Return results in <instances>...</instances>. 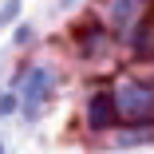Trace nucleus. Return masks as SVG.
I'll return each instance as SVG.
<instances>
[{
    "label": "nucleus",
    "instance_id": "nucleus-1",
    "mask_svg": "<svg viewBox=\"0 0 154 154\" xmlns=\"http://www.w3.org/2000/svg\"><path fill=\"white\" fill-rule=\"evenodd\" d=\"M48 87H51V75H48V71H32V79H28V103H32V111H36V103L44 99Z\"/></svg>",
    "mask_w": 154,
    "mask_h": 154
},
{
    "label": "nucleus",
    "instance_id": "nucleus-2",
    "mask_svg": "<svg viewBox=\"0 0 154 154\" xmlns=\"http://www.w3.org/2000/svg\"><path fill=\"white\" fill-rule=\"evenodd\" d=\"M103 119H107V99H95V107H91V122L99 127Z\"/></svg>",
    "mask_w": 154,
    "mask_h": 154
},
{
    "label": "nucleus",
    "instance_id": "nucleus-3",
    "mask_svg": "<svg viewBox=\"0 0 154 154\" xmlns=\"http://www.w3.org/2000/svg\"><path fill=\"white\" fill-rule=\"evenodd\" d=\"M12 107H16V95H4V99H0V115H8Z\"/></svg>",
    "mask_w": 154,
    "mask_h": 154
}]
</instances>
